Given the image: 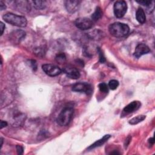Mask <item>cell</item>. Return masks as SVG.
I'll use <instances>...</instances> for the list:
<instances>
[{
	"label": "cell",
	"instance_id": "cell-8",
	"mask_svg": "<svg viewBox=\"0 0 155 155\" xmlns=\"http://www.w3.org/2000/svg\"><path fill=\"white\" fill-rule=\"evenodd\" d=\"M141 106V102L140 101H133L131 103L129 104L123 109V112H122V114H121L122 117H124V116L127 115L136 111V110H138L140 108Z\"/></svg>",
	"mask_w": 155,
	"mask_h": 155
},
{
	"label": "cell",
	"instance_id": "cell-29",
	"mask_svg": "<svg viewBox=\"0 0 155 155\" xmlns=\"http://www.w3.org/2000/svg\"><path fill=\"white\" fill-rule=\"evenodd\" d=\"M0 126H1V129H3L4 127L7 126V123L6 121H1V124H0Z\"/></svg>",
	"mask_w": 155,
	"mask_h": 155
},
{
	"label": "cell",
	"instance_id": "cell-14",
	"mask_svg": "<svg viewBox=\"0 0 155 155\" xmlns=\"http://www.w3.org/2000/svg\"><path fill=\"white\" fill-rule=\"evenodd\" d=\"M136 18L137 21L139 22L140 24H144L146 21V16L145 12L142 8H139L136 13Z\"/></svg>",
	"mask_w": 155,
	"mask_h": 155
},
{
	"label": "cell",
	"instance_id": "cell-5",
	"mask_svg": "<svg viewBox=\"0 0 155 155\" xmlns=\"http://www.w3.org/2000/svg\"><path fill=\"white\" fill-rule=\"evenodd\" d=\"M42 69L46 75L51 77L57 76L62 72V70L58 66L50 64L42 65Z\"/></svg>",
	"mask_w": 155,
	"mask_h": 155
},
{
	"label": "cell",
	"instance_id": "cell-12",
	"mask_svg": "<svg viewBox=\"0 0 155 155\" xmlns=\"http://www.w3.org/2000/svg\"><path fill=\"white\" fill-rule=\"evenodd\" d=\"M26 36V33L23 30H16L10 35V39L14 42H20Z\"/></svg>",
	"mask_w": 155,
	"mask_h": 155
},
{
	"label": "cell",
	"instance_id": "cell-23",
	"mask_svg": "<svg viewBox=\"0 0 155 155\" xmlns=\"http://www.w3.org/2000/svg\"><path fill=\"white\" fill-rule=\"evenodd\" d=\"M136 3L144 5V6H150L152 2L150 1H137Z\"/></svg>",
	"mask_w": 155,
	"mask_h": 155
},
{
	"label": "cell",
	"instance_id": "cell-10",
	"mask_svg": "<svg viewBox=\"0 0 155 155\" xmlns=\"http://www.w3.org/2000/svg\"><path fill=\"white\" fill-rule=\"evenodd\" d=\"M80 5V1L77 0H67L65 2V6L67 12L73 13L78 10Z\"/></svg>",
	"mask_w": 155,
	"mask_h": 155
},
{
	"label": "cell",
	"instance_id": "cell-16",
	"mask_svg": "<svg viewBox=\"0 0 155 155\" xmlns=\"http://www.w3.org/2000/svg\"><path fill=\"white\" fill-rule=\"evenodd\" d=\"M146 118V116L145 115H138L136 116V117H134L133 118L131 119L129 121V124L131 125H136L143 121Z\"/></svg>",
	"mask_w": 155,
	"mask_h": 155
},
{
	"label": "cell",
	"instance_id": "cell-25",
	"mask_svg": "<svg viewBox=\"0 0 155 155\" xmlns=\"http://www.w3.org/2000/svg\"><path fill=\"white\" fill-rule=\"evenodd\" d=\"M38 136L39 137H42L41 139H44V138H45V137H47L49 136V134H48V133L46 132V131H41L40 132V133L38 135Z\"/></svg>",
	"mask_w": 155,
	"mask_h": 155
},
{
	"label": "cell",
	"instance_id": "cell-1",
	"mask_svg": "<svg viewBox=\"0 0 155 155\" xmlns=\"http://www.w3.org/2000/svg\"><path fill=\"white\" fill-rule=\"evenodd\" d=\"M110 34L116 38L124 37L129 34L130 27L129 26L122 23H115L109 26Z\"/></svg>",
	"mask_w": 155,
	"mask_h": 155
},
{
	"label": "cell",
	"instance_id": "cell-4",
	"mask_svg": "<svg viewBox=\"0 0 155 155\" xmlns=\"http://www.w3.org/2000/svg\"><path fill=\"white\" fill-rule=\"evenodd\" d=\"M113 11L116 17L121 18L125 15L127 11V4L124 1H116L113 7Z\"/></svg>",
	"mask_w": 155,
	"mask_h": 155
},
{
	"label": "cell",
	"instance_id": "cell-7",
	"mask_svg": "<svg viewBox=\"0 0 155 155\" xmlns=\"http://www.w3.org/2000/svg\"><path fill=\"white\" fill-rule=\"evenodd\" d=\"M72 90L77 92H83L87 95H90L92 93V87L87 82H78L72 86Z\"/></svg>",
	"mask_w": 155,
	"mask_h": 155
},
{
	"label": "cell",
	"instance_id": "cell-22",
	"mask_svg": "<svg viewBox=\"0 0 155 155\" xmlns=\"http://www.w3.org/2000/svg\"><path fill=\"white\" fill-rule=\"evenodd\" d=\"M98 52L99 53V62L102 64L104 63L106 61V58H105L104 55L100 48H98Z\"/></svg>",
	"mask_w": 155,
	"mask_h": 155
},
{
	"label": "cell",
	"instance_id": "cell-13",
	"mask_svg": "<svg viewBox=\"0 0 155 155\" xmlns=\"http://www.w3.org/2000/svg\"><path fill=\"white\" fill-rule=\"evenodd\" d=\"M110 137H111V136H110V135H106L104 136L101 138V139L98 140L95 142H94L92 145H91L88 148V150H92V149L95 148L96 147L101 146L102 145L104 144L105 142H106L109 140V138Z\"/></svg>",
	"mask_w": 155,
	"mask_h": 155
},
{
	"label": "cell",
	"instance_id": "cell-26",
	"mask_svg": "<svg viewBox=\"0 0 155 155\" xmlns=\"http://www.w3.org/2000/svg\"><path fill=\"white\" fill-rule=\"evenodd\" d=\"M30 63V65L32 66V68L33 69V70H36V69H37V64L36 63L35 61V60H31Z\"/></svg>",
	"mask_w": 155,
	"mask_h": 155
},
{
	"label": "cell",
	"instance_id": "cell-24",
	"mask_svg": "<svg viewBox=\"0 0 155 155\" xmlns=\"http://www.w3.org/2000/svg\"><path fill=\"white\" fill-rule=\"evenodd\" d=\"M16 152H17V153L20 155L23 154L24 153V148L23 147H22L21 146L17 145L16 146Z\"/></svg>",
	"mask_w": 155,
	"mask_h": 155
},
{
	"label": "cell",
	"instance_id": "cell-9",
	"mask_svg": "<svg viewBox=\"0 0 155 155\" xmlns=\"http://www.w3.org/2000/svg\"><path fill=\"white\" fill-rule=\"evenodd\" d=\"M63 71L69 78L73 80L78 79L81 76L80 71L76 68L70 65L66 66L63 69Z\"/></svg>",
	"mask_w": 155,
	"mask_h": 155
},
{
	"label": "cell",
	"instance_id": "cell-28",
	"mask_svg": "<svg viewBox=\"0 0 155 155\" xmlns=\"http://www.w3.org/2000/svg\"><path fill=\"white\" fill-rule=\"evenodd\" d=\"M0 29H1V35H2L4 33V29H5V24L3 23V22H1V23H0Z\"/></svg>",
	"mask_w": 155,
	"mask_h": 155
},
{
	"label": "cell",
	"instance_id": "cell-18",
	"mask_svg": "<svg viewBox=\"0 0 155 155\" xmlns=\"http://www.w3.org/2000/svg\"><path fill=\"white\" fill-rule=\"evenodd\" d=\"M55 59H56V61L58 63L63 64L66 61V57L64 53H61L57 55L56 58H55Z\"/></svg>",
	"mask_w": 155,
	"mask_h": 155
},
{
	"label": "cell",
	"instance_id": "cell-15",
	"mask_svg": "<svg viewBox=\"0 0 155 155\" xmlns=\"http://www.w3.org/2000/svg\"><path fill=\"white\" fill-rule=\"evenodd\" d=\"M102 15H103V12H102V9L99 7H97L96 8L95 12H94L92 15V20L95 21L99 20V19L102 18Z\"/></svg>",
	"mask_w": 155,
	"mask_h": 155
},
{
	"label": "cell",
	"instance_id": "cell-11",
	"mask_svg": "<svg viewBox=\"0 0 155 155\" xmlns=\"http://www.w3.org/2000/svg\"><path fill=\"white\" fill-rule=\"evenodd\" d=\"M150 52V49L147 45L144 44H138L135 49L134 56L137 58H139L142 55L147 54Z\"/></svg>",
	"mask_w": 155,
	"mask_h": 155
},
{
	"label": "cell",
	"instance_id": "cell-32",
	"mask_svg": "<svg viewBox=\"0 0 155 155\" xmlns=\"http://www.w3.org/2000/svg\"><path fill=\"white\" fill-rule=\"evenodd\" d=\"M3 138L1 137V148L2 146H3Z\"/></svg>",
	"mask_w": 155,
	"mask_h": 155
},
{
	"label": "cell",
	"instance_id": "cell-19",
	"mask_svg": "<svg viewBox=\"0 0 155 155\" xmlns=\"http://www.w3.org/2000/svg\"><path fill=\"white\" fill-rule=\"evenodd\" d=\"M119 84L118 81L116 80H112L109 81L108 87L111 90H115L118 88V87L119 86Z\"/></svg>",
	"mask_w": 155,
	"mask_h": 155
},
{
	"label": "cell",
	"instance_id": "cell-21",
	"mask_svg": "<svg viewBox=\"0 0 155 155\" xmlns=\"http://www.w3.org/2000/svg\"><path fill=\"white\" fill-rule=\"evenodd\" d=\"M35 54L38 57H43L44 54H45V51H44V49L42 47H39L37 48L35 50Z\"/></svg>",
	"mask_w": 155,
	"mask_h": 155
},
{
	"label": "cell",
	"instance_id": "cell-27",
	"mask_svg": "<svg viewBox=\"0 0 155 155\" xmlns=\"http://www.w3.org/2000/svg\"><path fill=\"white\" fill-rule=\"evenodd\" d=\"M131 140V136H128L125 140V143H124V146H125V148H127V147H128L129 143L130 142V141Z\"/></svg>",
	"mask_w": 155,
	"mask_h": 155
},
{
	"label": "cell",
	"instance_id": "cell-17",
	"mask_svg": "<svg viewBox=\"0 0 155 155\" xmlns=\"http://www.w3.org/2000/svg\"><path fill=\"white\" fill-rule=\"evenodd\" d=\"M34 7L38 10H42L46 6V2L45 1H34Z\"/></svg>",
	"mask_w": 155,
	"mask_h": 155
},
{
	"label": "cell",
	"instance_id": "cell-31",
	"mask_svg": "<svg viewBox=\"0 0 155 155\" xmlns=\"http://www.w3.org/2000/svg\"><path fill=\"white\" fill-rule=\"evenodd\" d=\"M148 142H149V144H150L153 145V144H154V138H153V137H151L150 139H149Z\"/></svg>",
	"mask_w": 155,
	"mask_h": 155
},
{
	"label": "cell",
	"instance_id": "cell-2",
	"mask_svg": "<svg viewBox=\"0 0 155 155\" xmlns=\"http://www.w3.org/2000/svg\"><path fill=\"white\" fill-rule=\"evenodd\" d=\"M3 20L6 23L20 27H24L27 26V21L24 16L17 15L12 13H7L3 16Z\"/></svg>",
	"mask_w": 155,
	"mask_h": 155
},
{
	"label": "cell",
	"instance_id": "cell-30",
	"mask_svg": "<svg viewBox=\"0 0 155 155\" xmlns=\"http://www.w3.org/2000/svg\"><path fill=\"white\" fill-rule=\"evenodd\" d=\"M5 9H6V6H5V5L3 3V1H0V9H1V10H4Z\"/></svg>",
	"mask_w": 155,
	"mask_h": 155
},
{
	"label": "cell",
	"instance_id": "cell-3",
	"mask_svg": "<svg viewBox=\"0 0 155 155\" xmlns=\"http://www.w3.org/2000/svg\"><path fill=\"white\" fill-rule=\"evenodd\" d=\"M74 110L72 107H67L64 108L57 118V123L61 126H66L69 125L72 118Z\"/></svg>",
	"mask_w": 155,
	"mask_h": 155
},
{
	"label": "cell",
	"instance_id": "cell-20",
	"mask_svg": "<svg viewBox=\"0 0 155 155\" xmlns=\"http://www.w3.org/2000/svg\"><path fill=\"white\" fill-rule=\"evenodd\" d=\"M98 87H99V90H100L101 92L106 93H107L108 92V87L106 83H104V82L100 83L98 86Z\"/></svg>",
	"mask_w": 155,
	"mask_h": 155
},
{
	"label": "cell",
	"instance_id": "cell-6",
	"mask_svg": "<svg viewBox=\"0 0 155 155\" xmlns=\"http://www.w3.org/2000/svg\"><path fill=\"white\" fill-rule=\"evenodd\" d=\"M75 25L79 29L86 30L92 28L93 26V22L89 18H79L75 20Z\"/></svg>",
	"mask_w": 155,
	"mask_h": 155
}]
</instances>
